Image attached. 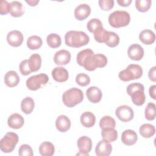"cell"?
<instances>
[{"label":"cell","instance_id":"1","mask_svg":"<svg viewBox=\"0 0 156 156\" xmlns=\"http://www.w3.org/2000/svg\"><path fill=\"white\" fill-rule=\"evenodd\" d=\"M77 63L89 71H94L97 68H103L107 64V57L102 54H94L91 49L80 51L76 57Z\"/></svg>","mask_w":156,"mask_h":156},{"label":"cell","instance_id":"2","mask_svg":"<svg viewBox=\"0 0 156 156\" xmlns=\"http://www.w3.org/2000/svg\"><path fill=\"white\" fill-rule=\"evenodd\" d=\"M90 41L89 36L83 31L69 30L65 35V44L72 48H80Z\"/></svg>","mask_w":156,"mask_h":156},{"label":"cell","instance_id":"3","mask_svg":"<svg viewBox=\"0 0 156 156\" xmlns=\"http://www.w3.org/2000/svg\"><path fill=\"white\" fill-rule=\"evenodd\" d=\"M126 91L127 94L130 96L133 104L137 106H141L144 104L146 99L144 94V87L140 83H132L129 84Z\"/></svg>","mask_w":156,"mask_h":156},{"label":"cell","instance_id":"4","mask_svg":"<svg viewBox=\"0 0 156 156\" xmlns=\"http://www.w3.org/2000/svg\"><path fill=\"white\" fill-rule=\"evenodd\" d=\"M83 99V91L77 88H71L65 91L62 95V101L68 107H73L82 102Z\"/></svg>","mask_w":156,"mask_h":156},{"label":"cell","instance_id":"5","mask_svg":"<svg viewBox=\"0 0 156 156\" xmlns=\"http://www.w3.org/2000/svg\"><path fill=\"white\" fill-rule=\"evenodd\" d=\"M108 20L112 27L119 28L127 26L130 21V16L126 11L116 10L109 15Z\"/></svg>","mask_w":156,"mask_h":156},{"label":"cell","instance_id":"6","mask_svg":"<svg viewBox=\"0 0 156 156\" xmlns=\"http://www.w3.org/2000/svg\"><path fill=\"white\" fill-rule=\"evenodd\" d=\"M143 75V69L141 66L136 64H130L118 74L119 79L124 82L138 79Z\"/></svg>","mask_w":156,"mask_h":156},{"label":"cell","instance_id":"7","mask_svg":"<svg viewBox=\"0 0 156 156\" xmlns=\"http://www.w3.org/2000/svg\"><path fill=\"white\" fill-rule=\"evenodd\" d=\"M18 135L14 132H7L0 141V149L2 152H12L18 143Z\"/></svg>","mask_w":156,"mask_h":156},{"label":"cell","instance_id":"8","mask_svg":"<svg viewBox=\"0 0 156 156\" xmlns=\"http://www.w3.org/2000/svg\"><path fill=\"white\" fill-rule=\"evenodd\" d=\"M48 80L49 77L46 74L41 73L34 75L27 79L26 86L30 90L35 91L40 88L42 85H46Z\"/></svg>","mask_w":156,"mask_h":156},{"label":"cell","instance_id":"9","mask_svg":"<svg viewBox=\"0 0 156 156\" xmlns=\"http://www.w3.org/2000/svg\"><path fill=\"white\" fill-rule=\"evenodd\" d=\"M115 115L122 122H129L131 121L134 116L133 109L126 105L118 107L115 110Z\"/></svg>","mask_w":156,"mask_h":156},{"label":"cell","instance_id":"10","mask_svg":"<svg viewBox=\"0 0 156 156\" xmlns=\"http://www.w3.org/2000/svg\"><path fill=\"white\" fill-rule=\"evenodd\" d=\"M79 152L77 155H89V152L92 148V141L90 138L87 136H80L77 142Z\"/></svg>","mask_w":156,"mask_h":156},{"label":"cell","instance_id":"11","mask_svg":"<svg viewBox=\"0 0 156 156\" xmlns=\"http://www.w3.org/2000/svg\"><path fill=\"white\" fill-rule=\"evenodd\" d=\"M24 40L23 34L17 30L9 32L7 35V43L13 47H18L21 45Z\"/></svg>","mask_w":156,"mask_h":156},{"label":"cell","instance_id":"12","mask_svg":"<svg viewBox=\"0 0 156 156\" xmlns=\"http://www.w3.org/2000/svg\"><path fill=\"white\" fill-rule=\"evenodd\" d=\"M112 151V144L104 140L99 141L95 147V153L98 156H108L111 154Z\"/></svg>","mask_w":156,"mask_h":156},{"label":"cell","instance_id":"13","mask_svg":"<svg viewBox=\"0 0 156 156\" xmlns=\"http://www.w3.org/2000/svg\"><path fill=\"white\" fill-rule=\"evenodd\" d=\"M128 57L132 60H140L144 55V49L138 44H131L127 50Z\"/></svg>","mask_w":156,"mask_h":156},{"label":"cell","instance_id":"14","mask_svg":"<svg viewBox=\"0 0 156 156\" xmlns=\"http://www.w3.org/2000/svg\"><path fill=\"white\" fill-rule=\"evenodd\" d=\"M91 13V7L87 4H81L77 5L74 11L75 18L79 21H82L88 18Z\"/></svg>","mask_w":156,"mask_h":156},{"label":"cell","instance_id":"15","mask_svg":"<svg viewBox=\"0 0 156 156\" xmlns=\"http://www.w3.org/2000/svg\"><path fill=\"white\" fill-rule=\"evenodd\" d=\"M70 52L65 49H62L55 52L54 56V62L57 65H66L71 60Z\"/></svg>","mask_w":156,"mask_h":156},{"label":"cell","instance_id":"16","mask_svg":"<svg viewBox=\"0 0 156 156\" xmlns=\"http://www.w3.org/2000/svg\"><path fill=\"white\" fill-rule=\"evenodd\" d=\"M86 96L90 102L96 104L99 102L101 100L102 93L98 87L92 86L87 90Z\"/></svg>","mask_w":156,"mask_h":156},{"label":"cell","instance_id":"17","mask_svg":"<svg viewBox=\"0 0 156 156\" xmlns=\"http://www.w3.org/2000/svg\"><path fill=\"white\" fill-rule=\"evenodd\" d=\"M138 140V135L136 133L131 129L125 130L122 132L121 135L122 142L127 146H132L136 143Z\"/></svg>","mask_w":156,"mask_h":156},{"label":"cell","instance_id":"18","mask_svg":"<svg viewBox=\"0 0 156 156\" xmlns=\"http://www.w3.org/2000/svg\"><path fill=\"white\" fill-rule=\"evenodd\" d=\"M51 74L54 80L58 82H66L69 77L68 71L65 68L62 66L54 68L52 69Z\"/></svg>","mask_w":156,"mask_h":156},{"label":"cell","instance_id":"19","mask_svg":"<svg viewBox=\"0 0 156 156\" xmlns=\"http://www.w3.org/2000/svg\"><path fill=\"white\" fill-rule=\"evenodd\" d=\"M55 127L59 132H65L70 129L71 121L66 115H61L56 119Z\"/></svg>","mask_w":156,"mask_h":156},{"label":"cell","instance_id":"20","mask_svg":"<svg viewBox=\"0 0 156 156\" xmlns=\"http://www.w3.org/2000/svg\"><path fill=\"white\" fill-rule=\"evenodd\" d=\"M24 123L23 117L18 113L12 114L7 119L8 126L12 129H18L23 127Z\"/></svg>","mask_w":156,"mask_h":156},{"label":"cell","instance_id":"21","mask_svg":"<svg viewBox=\"0 0 156 156\" xmlns=\"http://www.w3.org/2000/svg\"><path fill=\"white\" fill-rule=\"evenodd\" d=\"M5 84L9 87H16L20 83V77L18 73L15 71H9L4 76V78Z\"/></svg>","mask_w":156,"mask_h":156},{"label":"cell","instance_id":"22","mask_svg":"<svg viewBox=\"0 0 156 156\" xmlns=\"http://www.w3.org/2000/svg\"><path fill=\"white\" fill-rule=\"evenodd\" d=\"M139 39L143 44L150 45L155 42V35L151 30L144 29L140 33Z\"/></svg>","mask_w":156,"mask_h":156},{"label":"cell","instance_id":"23","mask_svg":"<svg viewBox=\"0 0 156 156\" xmlns=\"http://www.w3.org/2000/svg\"><path fill=\"white\" fill-rule=\"evenodd\" d=\"M80 122L83 127H91L96 122L95 115L90 112H83L80 118Z\"/></svg>","mask_w":156,"mask_h":156},{"label":"cell","instance_id":"24","mask_svg":"<svg viewBox=\"0 0 156 156\" xmlns=\"http://www.w3.org/2000/svg\"><path fill=\"white\" fill-rule=\"evenodd\" d=\"M101 136L103 140L108 142H113L118 138V132L115 128H105L102 129Z\"/></svg>","mask_w":156,"mask_h":156},{"label":"cell","instance_id":"25","mask_svg":"<svg viewBox=\"0 0 156 156\" xmlns=\"http://www.w3.org/2000/svg\"><path fill=\"white\" fill-rule=\"evenodd\" d=\"M39 152L42 156H52L55 152L54 146L49 141H44L39 146Z\"/></svg>","mask_w":156,"mask_h":156},{"label":"cell","instance_id":"26","mask_svg":"<svg viewBox=\"0 0 156 156\" xmlns=\"http://www.w3.org/2000/svg\"><path fill=\"white\" fill-rule=\"evenodd\" d=\"M10 14L15 18L20 17L23 16L24 13V9L21 2L15 1L10 2Z\"/></svg>","mask_w":156,"mask_h":156},{"label":"cell","instance_id":"27","mask_svg":"<svg viewBox=\"0 0 156 156\" xmlns=\"http://www.w3.org/2000/svg\"><path fill=\"white\" fill-rule=\"evenodd\" d=\"M35 107L34 99L30 97L24 98L21 102V109L23 113L26 115L30 114Z\"/></svg>","mask_w":156,"mask_h":156},{"label":"cell","instance_id":"28","mask_svg":"<svg viewBox=\"0 0 156 156\" xmlns=\"http://www.w3.org/2000/svg\"><path fill=\"white\" fill-rule=\"evenodd\" d=\"M29 66L32 72H36L40 69L41 65V58L38 54H33L28 59Z\"/></svg>","mask_w":156,"mask_h":156},{"label":"cell","instance_id":"29","mask_svg":"<svg viewBox=\"0 0 156 156\" xmlns=\"http://www.w3.org/2000/svg\"><path fill=\"white\" fill-rule=\"evenodd\" d=\"M104 43L108 47L115 48L117 46L119 43V37L115 32L107 31Z\"/></svg>","mask_w":156,"mask_h":156},{"label":"cell","instance_id":"30","mask_svg":"<svg viewBox=\"0 0 156 156\" xmlns=\"http://www.w3.org/2000/svg\"><path fill=\"white\" fill-rule=\"evenodd\" d=\"M139 132L141 136L146 138L152 137L155 133V129L154 125L151 124H144L139 129Z\"/></svg>","mask_w":156,"mask_h":156},{"label":"cell","instance_id":"31","mask_svg":"<svg viewBox=\"0 0 156 156\" xmlns=\"http://www.w3.org/2000/svg\"><path fill=\"white\" fill-rule=\"evenodd\" d=\"M43 44L42 39L37 35H32L29 37L27 40V46L31 50H36L39 49Z\"/></svg>","mask_w":156,"mask_h":156},{"label":"cell","instance_id":"32","mask_svg":"<svg viewBox=\"0 0 156 156\" xmlns=\"http://www.w3.org/2000/svg\"><path fill=\"white\" fill-rule=\"evenodd\" d=\"M46 41L48 46L51 48H58L62 43V40L60 35L55 33H51L47 36Z\"/></svg>","mask_w":156,"mask_h":156},{"label":"cell","instance_id":"33","mask_svg":"<svg viewBox=\"0 0 156 156\" xmlns=\"http://www.w3.org/2000/svg\"><path fill=\"white\" fill-rule=\"evenodd\" d=\"M116 126L115 120L110 116H103L99 121V127L101 129L108 127L115 128Z\"/></svg>","mask_w":156,"mask_h":156},{"label":"cell","instance_id":"34","mask_svg":"<svg viewBox=\"0 0 156 156\" xmlns=\"http://www.w3.org/2000/svg\"><path fill=\"white\" fill-rule=\"evenodd\" d=\"M145 118L148 121H152L155 118V104L149 102L144 110Z\"/></svg>","mask_w":156,"mask_h":156},{"label":"cell","instance_id":"35","mask_svg":"<svg viewBox=\"0 0 156 156\" xmlns=\"http://www.w3.org/2000/svg\"><path fill=\"white\" fill-rule=\"evenodd\" d=\"M151 4V0H136L135 7L140 12H146L150 9Z\"/></svg>","mask_w":156,"mask_h":156},{"label":"cell","instance_id":"36","mask_svg":"<svg viewBox=\"0 0 156 156\" xmlns=\"http://www.w3.org/2000/svg\"><path fill=\"white\" fill-rule=\"evenodd\" d=\"M102 26V22L98 18H92L91 19L87 24V27L88 30L91 32L94 33L97 29Z\"/></svg>","mask_w":156,"mask_h":156},{"label":"cell","instance_id":"37","mask_svg":"<svg viewBox=\"0 0 156 156\" xmlns=\"http://www.w3.org/2000/svg\"><path fill=\"white\" fill-rule=\"evenodd\" d=\"M76 82L81 87H86L90 83V78L85 73H79L76 77Z\"/></svg>","mask_w":156,"mask_h":156},{"label":"cell","instance_id":"38","mask_svg":"<svg viewBox=\"0 0 156 156\" xmlns=\"http://www.w3.org/2000/svg\"><path fill=\"white\" fill-rule=\"evenodd\" d=\"M107 32V31L103 27V26L101 27L93 33L94 40L98 43H104Z\"/></svg>","mask_w":156,"mask_h":156},{"label":"cell","instance_id":"39","mask_svg":"<svg viewBox=\"0 0 156 156\" xmlns=\"http://www.w3.org/2000/svg\"><path fill=\"white\" fill-rule=\"evenodd\" d=\"M18 154L20 156H32L33 150L30 145L27 144H22L18 150Z\"/></svg>","mask_w":156,"mask_h":156},{"label":"cell","instance_id":"40","mask_svg":"<svg viewBox=\"0 0 156 156\" xmlns=\"http://www.w3.org/2000/svg\"><path fill=\"white\" fill-rule=\"evenodd\" d=\"M19 69L21 74L23 76H27L32 73L29 66L28 60H23L20 62L19 65Z\"/></svg>","mask_w":156,"mask_h":156},{"label":"cell","instance_id":"41","mask_svg":"<svg viewBox=\"0 0 156 156\" xmlns=\"http://www.w3.org/2000/svg\"><path fill=\"white\" fill-rule=\"evenodd\" d=\"M100 8L104 11H108L111 10L114 5L113 0H99L98 1Z\"/></svg>","mask_w":156,"mask_h":156},{"label":"cell","instance_id":"42","mask_svg":"<svg viewBox=\"0 0 156 156\" xmlns=\"http://www.w3.org/2000/svg\"><path fill=\"white\" fill-rule=\"evenodd\" d=\"M10 4L7 1H1L0 4V14L1 15H4L8 13H10Z\"/></svg>","mask_w":156,"mask_h":156},{"label":"cell","instance_id":"43","mask_svg":"<svg viewBox=\"0 0 156 156\" xmlns=\"http://www.w3.org/2000/svg\"><path fill=\"white\" fill-rule=\"evenodd\" d=\"M148 77L152 82H156V66L152 67L148 73Z\"/></svg>","mask_w":156,"mask_h":156},{"label":"cell","instance_id":"44","mask_svg":"<svg viewBox=\"0 0 156 156\" xmlns=\"http://www.w3.org/2000/svg\"><path fill=\"white\" fill-rule=\"evenodd\" d=\"M156 90V85H154L150 87L149 90V93L150 96L154 100L156 99V94H155V91Z\"/></svg>","mask_w":156,"mask_h":156},{"label":"cell","instance_id":"45","mask_svg":"<svg viewBox=\"0 0 156 156\" xmlns=\"http://www.w3.org/2000/svg\"><path fill=\"white\" fill-rule=\"evenodd\" d=\"M132 0H118L117 3L122 7H128L130 3H132Z\"/></svg>","mask_w":156,"mask_h":156},{"label":"cell","instance_id":"46","mask_svg":"<svg viewBox=\"0 0 156 156\" xmlns=\"http://www.w3.org/2000/svg\"><path fill=\"white\" fill-rule=\"evenodd\" d=\"M26 2L29 4V5L34 7V6L37 5V4L39 2V1L38 0H37V1H35V0H29V1H26Z\"/></svg>","mask_w":156,"mask_h":156}]
</instances>
